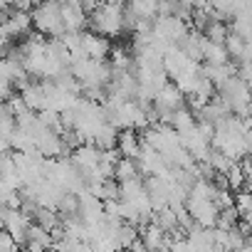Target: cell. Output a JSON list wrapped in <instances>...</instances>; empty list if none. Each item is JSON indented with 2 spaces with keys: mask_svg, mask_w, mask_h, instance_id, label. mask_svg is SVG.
Here are the masks:
<instances>
[{
  "mask_svg": "<svg viewBox=\"0 0 252 252\" xmlns=\"http://www.w3.org/2000/svg\"><path fill=\"white\" fill-rule=\"evenodd\" d=\"M245 119H247V124L252 126V104H250V109H247V114H245Z\"/></svg>",
  "mask_w": 252,
  "mask_h": 252,
  "instance_id": "cell-18",
  "label": "cell"
},
{
  "mask_svg": "<svg viewBox=\"0 0 252 252\" xmlns=\"http://www.w3.org/2000/svg\"><path fill=\"white\" fill-rule=\"evenodd\" d=\"M111 42L109 37L99 35V32H92V30H84L82 32V50L77 57H92V60H106L111 55Z\"/></svg>",
  "mask_w": 252,
  "mask_h": 252,
  "instance_id": "cell-9",
  "label": "cell"
},
{
  "mask_svg": "<svg viewBox=\"0 0 252 252\" xmlns=\"http://www.w3.org/2000/svg\"><path fill=\"white\" fill-rule=\"evenodd\" d=\"M203 35H205L208 40H213V42L225 45V40H227V35H230V25L222 23V20H213V23L203 30Z\"/></svg>",
  "mask_w": 252,
  "mask_h": 252,
  "instance_id": "cell-17",
  "label": "cell"
},
{
  "mask_svg": "<svg viewBox=\"0 0 252 252\" xmlns=\"http://www.w3.org/2000/svg\"><path fill=\"white\" fill-rule=\"evenodd\" d=\"M89 28L92 32H99L104 37H119L126 30V5L116 3H101L89 13Z\"/></svg>",
  "mask_w": 252,
  "mask_h": 252,
  "instance_id": "cell-2",
  "label": "cell"
},
{
  "mask_svg": "<svg viewBox=\"0 0 252 252\" xmlns=\"http://www.w3.org/2000/svg\"><path fill=\"white\" fill-rule=\"evenodd\" d=\"M225 47H227L232 62H242V57H245V47H247V40L230 30V35H227V40H225Z\"/></svg>",
  "mask_w": 252,
  "mask_h": 252,
  "instance_id": "cell-16",
  "label": "cell"
},
{
  "mask_svg": "<svg viewBox=\"0 0 252 252\" xmlns=\"http://www.w3.org/2000/svg\"><path fill=\"white\" fill-rule=\"evenodd\" d=\"M250 129L252 126L247 124L245 116H227L220 126H215V136H213V149L220 151L222 156H227L235 163L247 161L250 154Z\"/></svg>",
  "mask_w": 252,
  "mask_h": 252,
  "instance_id": "cell-1",
  "label": "cell"
},
{
  "mask_svg": "<svg viewBox=\"0 0 252 252\" xmlns=\"http://www.w3.org/2000/svg\"><path fill=\"white\" fill-rule=\"evenodd\" d=\"M32 15L28 10L13 8V5H3V42L8 45H20L23 40H28L32 35Z\"/></svg>",
  "mask_w": 252,
  "mask_h": 252,
  "instance_id": "cell-4",
  "label": "cell"
},
{
  "mask_svg": "<svg viewBox=\"0 0 252 252\" xmlns=\"http://www.w3.org/2000/svg\"><path fill=\"white\" fill-rule=\"evenodd\" d=\"M62 20H64L67 32H82L89 25V13L79 3H67V5H62Z\"/></svg>",
  "mask_w": 252,
  "mask_h": 252,
  "instance_id": "cell-11",
  "label": "cell"
},
{
  "mask_svg": "<svg viewBox=\"0 0 252 252\" xmlns=\"http://www.w3.org/2000/svg\"><path fill=\"white\" fill-rule=\"evenodd\" d=\"M163 64H166V72H168L171 82H176V84L188 82L190 77H195L203 69V64L195 62V60H190L181 47H171L166 52V57H163Z\"/></svg>",
  "mask_w": 252,
  "mask_h": 252,
  "instance_id": "cell-7",
  "label": "cell"
},
{
  "mask_svg": "<svg viewBox=\"0 0 252 252\" xmlns=\"http://www.w3.org/2000/svg\"><path fill=\"white\" fill-rule=\"evenodd\" d=\"M218 96L225 101V106L232 114L245 116L247 109H250V104H252V87L240 74H235V77H230L227 82H222L218 87Z\"/></svg>",
  "mask_w": 252,
  "mask_h": 252,
  "instance_id": "cell-5",
  "label": "cell"
},
{
  "mask_svg": "<svg viewBox=\"0 0 252 252\" xmlns=\"http://www.w3.org/2000/svg\"><path fill=\"white\" fill-rule=\"evenodd\" d=\"M227 62H232L227 47L220 45V42L208 40V42H205V57H203V64H227Z\"/></svg>",
  "mask_w": 252,
  "mask_h": 252,
  "instance_id": "cell-15",
  "label": "cell"
},
{
  "mask_svg": "<svg viewBox=\"0 0 252 252\" xmlns=\"http://www.w3.org/2000/svg\"><path fill=\"white\" fill-rule=\"evenodd\" d=\"M195 114H198V121H203V124H210V126H220V124H222L227 116H232V111L225 106V101H222L218 94H215V96H213V99H210L205 106H200Z\"/></svg>",
  "mask_w": 252,
  "mask_h": 252,
  "instance_id": "cell-10",
  "label": "cell"
},
{
  "mask_svg": "<svg viewBox=\"0 0 252 252\" xmlns=\"http://www.w3.org/2000/svg\"><path fill=\"white\" fill-rule=\"evenodd\" d=\"M141 149H144V136H141V131H121L119 146H116L119 156L134 158V161H136L139 154H141Z\"/></svg>",
  "mask_w": 252,
  "mask_h": 252,
  "instance_id": "cell-13",
  "label": "cell"
},
{
  "mask_svg": "<svg viewBox=\"0 0 252 252\" xmlns=\"http://www.w3.org/2000/svg\"><path fill=\"white\" fill-rule=\"evenodd\" d=\"M154 32L156 37L171 50V47H181L183 40L190 35V28L183 18H176V15H161L154 25Z\"/></svg>",
  "mask_w": 252,
  "mask_h": 252,
  "instance_id": "cell-8",
  "label": "cell"
},
{
  "mask_svg": "<svg viewBox=\"0 0 252 252\" xmlns=\"http://www.w3.org/2000/svg\"><path fill=\"white\" fill-rule=\"evenodd\" d=\"M55 232H50L42 225H32L28 240H25V250L28 252H52L55 250Z\"/></svg>",
  "mask_w": 252,
  "mask_h": 252,
  "instance_id": "cell-12",
  "label": "cell"
},
{
  "mask_svg": "<svg viewBox=\"0 0 252 252\" xmlns=\"http://www.w3.org/2000/svg\"><path fill=\"white\" fill-rule=\"evenodd\" d=\"M188 106V99H186V92L176 84V82H168L158 96L154 99V114H156V124H168L173 114H178L181 109Z\"/></svg>",
  "mask_w": 252,
  "mask_h": 252,
  "instance_id": "cell-6",
  "label": "cell"
},
{
  "mask_svg": "<svg viewBox=\"0 0 252 252\" xmlns=\"http://www.w3.org/2000/svg\"><path fill=\"white\" fill-rule=\"evenodd\" d=\"M203 74H205L215 87H220L222 82H227L230 77H235L237 69H235L232 62H227V64H203Z\"/></svg>",
  "mask_w": 252,
  "mask_h": 252,
  "instance_id": "cell-14",
  "label": "cell"
},
{
  "mask_svg": "<svg viewBox=\"0 0 252 252\" xmlns=\"http://www.w3.org/2000/svg\"><path fill=\"white\" fill-rule=\"evenodd\" d=\"M154 3H158V0H154Z\"/></svg>",
  "mask_w": 252,
  "mask_h": 252,
  "instance_id": "cell-19",
  "label": "cell"
},
{
  "mask_svg": "<svg viewBox=\"0 0 252 252\" xmlns=\"http://www.w3.org/2000/svg\"><path fill=\"white\" fill-rule=\"evenodd\" d=\"M32 15V25L40 35L45 37H64L67 35V28H64V20H62V5L55 3V0H42L40 5H35L30 10Z\"/></svg>",
  "mask_w": 252,
  "mask_h": 252,
  "instance_id": "cell-3",
  "label": "cell"
}]
</instances>
